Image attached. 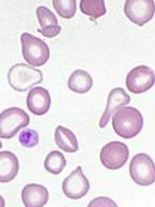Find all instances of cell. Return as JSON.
Masks as SVG:
<instances>
[{
  "label": "cell",
  "mask_w": 155,
  "mask_h": 207,
  "mask_svg": "<svg viewBox=\"0 0 155 207\" xmlns=\"http://www.w3.org/2000/svg\"><path fill=\"white\" fill-rule=\"evenodd\" d=\"M143 123V118L140 112L131 106L120 108L112 117V125L115 132L126 139L137 135L142 130Z\"/></svg>",
  "instance_id": "1"
},
{
  "label": "cell",
  "mask_w": 155,
  "mask_h": 207,
  "mask_svg": "<svg viewBox=\"0 0 155 207\" xmlns=\"http://www.w3.org/2000/svg\"><path fill=\"white\" fill-rule=\"evenodd\" d=\"M8 83L14 90L26 91L43 80L42 71L24 63H17L9 69L7 75Z\"/></svg>",
  "instance_id": "2"
},
{
  "label": "cell",
  "mask_w": 155,
  "mask_h": 207,
  "mask_svg": "<svg viewBox=\"0 0 155 207\" xmlns=\"http://www.w3.org/2000/svg\"><path fill=\"white\" fill-rule=\"evenodd\" d=\"M23 56L25 61L34 67H40L45 64L50 57V49L42 39L25 32L21 35Z\"/></svg>",
  "instance_id": "3"
},
{
  "label": "cell",
  "mask_w": 155,
  "mask_h": 207,
  "mask_svg": "<svg viewBox=\"0 0 155 207\" xmlns=\"http://www.w3.org/2000/svg\"><path fill=\"white\" fill-rule=\"evenodd\" d=\"M29 115L17 107L7 108L0 113V137L11 139L30 122Z\"/></svg>",
  "instance_id": "4"
},
{
  "label": "cell",
  "mask_w": 155,
  "mask_h": 207,
  "mask_svg": "<svg viewBox=\"0 0 155 207\" xmlns=\"http://www.w3.org/2000/svg\"><path fill=\"white\" fill-rule=\"evenodd\" d=\"M129 173L134 182L142 186L153 184L155 181V165L148 154L140 153L135 155L129 165Z\"/></svg>",
  "instance_id": "5"
},
{
  "label": "cell",
  "mask_w": 155,
  "mask_h": 207,
  "mask_svg": "<svg viewBox=\"0 0 155 207\" xmlns=\"http://www.w3.org/2000/svg\"><path fill=\"white\" fill-rule=\"evenodd\" d=\"M129 150L125 143L119 141L110 142L101 149L100 159L102 164L110 170L120 168L126 162Z\"/></svg>",
  "instance_id": "6"
},
{
  "label": "cell",
  "mask_w": 155,
  "mask_h": 207,
  "mask_svg": "<svg viewBox=\"0 0 155 207\" xmlns=\"http://www.w3.org/2000/svg\"><path fill=\"white\" fill-rule=\"evenodd\" d=\"M155 76L154 71L144 65L137 66L127 74L126 80V87L131 92L139 94L145 92L154 85Z\"/></svg>",
  "instance_id": "7"
},
{
  "label": "cell",
  "mask_w": 155,
  "mask_h": 207,
  "mask_svg": "<svg viewBox=\"0 0 155 207\" xmlns=\"http://www.w3.org/2000/svg\"><path fill=\"white\" fill-rule=\"evenodd\" d=\"M155 11L153 0H127L124 7V12L127 17L140 26L153 18Z\"/></svg>",
  "instance_id": "8"
},
{
  "label": "cell",
  "mask_w": 155,
  "mask_h": 207,
  "mask_svg": "<svg viewBox=\"0 0 155 207\" xmlns=\"http://www.w3.org/2000/svg\"><path fill=\"white\" fill-rule=\"evenodd\" d=\"M63 192L66 196L77 200L85 196L90 188L89 182L83 174L82 167L78 166L63 181Z\"/></svg>",
  "instance_id": "9"
},
{
  "label": "cell",
  "mask_w": 155,
  "mask_h": 207,
  "mask_svg": "<svg viewBox=\"0 0 155 207\" xmlns=\"http://www.w3.org/2000/svg\"><path fill=\"white\" fill-rule=\"evenodd\" d=\"M131 98L123 88L113 89L108 94L105 110L100 119L99 125L101 128L106 126L111 116L124 106L128 104Z\"/></svg>",
  "instance_id": "10"
},
{
  "label": "cell",
  "mask_w": 155,
  "mask_h": 207,
  "mask_svg": "<svg viewBox=\"0 0 155 207\" xmlns=\"http://www.w3.org/2000/svg\"><path fill=\"white\" fill-rule=\"evenodd\" d=\"M26 104L29 110L33 114L41 116L49 110L51 103L48 91L41 86L33 88L29 92Z\"/></svg>",
  "instance_id": "11"
},
{
  "label": "cell",
  "mask_w": 155,
  "mask_h": 207,
  "mask_svg": "<svg viewBox=\"0 0 155 207\" xmlns=\"http://www.w3.org/2000/svg\"><path fill=\"white\" fill-rule=\"evenodd\" d=\"M36 15L41 27L38 31L44 36L51 38L60 33L61 27L58 25L55 15L49 8L39 6L36 9Z\"/></svg>",
  "instance_id": "12"
},
{
  "label": "cell",
  "mask_w": 155,
  "mask_h": 207,
  "mask_svg": "<svg viewBox=\"0 0 155 207\" xmlns=\"http://www.w3.org/2000/svg\"><path fill=\"white\" fill-rule=\"evenodd\" d=\"M22 201L26 207H42L47 202L49 193L44 186L36 183L26 185L21 191Z\"/></svg>",
  "instance_id": "13"
},
{
  "label": "cell",
  "mask_w": 155,
  "mask_h": 207,
  "mask_svg": "<svg viewBox=\"0 0 155 207\" xmlns=\"http://www.w3.org/2000/svg\"><path fill=\"white\" fill-rule=\"evenodd\" d=\"M19 169L17 156L9 151L0 152V182L7 183L17 175Z\"/></svg>",
  "instance_id": "14"
},
{
  "label": "cell",
  "mask_w": 155,
  "mask_h": 207,
  "mask_svg": "<svg viewBox=\"0 0 155 207\" xmlns=\"http://www.w3.org/2000/svg\"><path fill=\"white\" fill-rule=\"evenodd\" d=\"M55 140L58 147L64 151L74 153L78 150V144L74 133L69 129L61 126L55 129Z\"/></svg>",
  "instance_id": "15"
},
{
  "label": "cell",
  "mask_w": 155,
  "mask_h": 207,
  "mask_svg": "<svg viewBox=\"0 0 155 207\" xmlns=\"http://www.w3.org/2000/svg\"><path fill=\"white\" fill-rule=\"evenodd\" d=\"M92 77L87 71L81 69L75 70L69 77L68 85L72 91L82 94L90 90L93 85Z\"/></svg>",
  "instance_id": "16"
},
{
  "label": "cell",
  "mask_w": 155,
  "mask_h": 207,
  "mask_svg": "<svg viewBox=\"0 0 155 207\" xmlns=\"http://www.w3.org/2000/svg\"><path fill=\"white\" fill-rule=\"evenodd\" d=\"M80 8L82 13L89 16L91 20L104 15L107 12L104 0H81Z\"/></svg>",
  "instance_id": "17"
},
{
  "label": "cell",
  "mask_w": 155,
  "mask_h": 207,
  "mask_svg": "<svg viewBox=\"0 0 155 207\" xmlns=\"http://www.w3.org/2000/svg\"><path fill=\"white\" fill-rule=\"evenodd\" d=\"M67 165L63 154L58 150L51 151L46 156L44 162L46 170L53 174H60Z\"/></svg>",
  "instance_id": "18"
},
{
  "label": "cell",
  "mask_w": 155,
  "mask_h": 207,
  "mask_svg": "<svg viewBox=\"0 0 155 207\" xmlns=\"http://www.w3.org/2000/svg\"><path fill=\"white\" fill-rule=\"evenodd\" d=\"M52 3L57 13L63 18H71L76 12L77 4L75 0H53Z\"/></svg>",
  "instance_id": "19"
},
{
  "label": "cell",
  "mask_w": 155,
  "mask_h": 207,
  "mask_svg": "<svg viewBox=\"0 0 155 207\" xmlns=\"http://www.w3.org/2000/svg\"><path fill=\"white\" fill-rule=\"evenodd\" d=\"M18 138L22 145L26 148L36 146L39 141L38 133L34 130L28 128L23 130L20 132Z\"/></svg>",
  "instance_id": "20"
},
{
  "label": "cell",
  "mask_w": 155,
  "mask_h": 207,
  "mask_svg": "<svg viewBox=\"0 0 155 207\" xmlns=\"http://www.w3.org/2000/svg\"><path fill=\"white\" fill-rule=\"evenodd\" d=\"M88 207H117L112 199L106 197H100L92 200L88 205Z\"/></svg>",
  "instance_id": "21"
},
{
  "label": "cell",
  "mask_w": 155,
  "mask_h": 207,
  "mask_svg": "<svg viewBox=\"0 0 155 207\" xmlns=\"http://www.w3.org/2000/svg\"><path fill=\"white\" fill-rule=\"evenodd\" d=\"M5 205L4 199L0 195V207H4Z\"/></svg>",
  "instance_id": "22"
},
{
  "label": "cell",
  "mask_w": 155,
  "mask_h": 207,
  "mask_svg": "<svg viewBox=\"0 0 155 207\" xmlns=\"http://www.w3.org/2000/svg\"><path fill=\"white\" fill-rule=\"evenodd\" d=\"M2 147V143L0 140V149Z\"/></svg>",
  "instance_id": "23"
}]
</instances>
